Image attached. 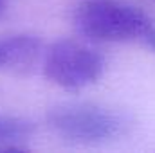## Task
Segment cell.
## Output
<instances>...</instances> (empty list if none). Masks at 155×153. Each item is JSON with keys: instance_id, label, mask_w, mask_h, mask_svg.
<instances>
[{"instance_id": "cell-1", "label": "cell", "mask_w": 155, "mask_h": 153, "mask_svg": "<svg viewBox=\"0 0 155 153\" xmlns=\"http://www.w3.org/2000/svg\"><path fill=\"white\" fill-rule=\"evenodd\" d=\"M74 24L79 34L92 41H132L155 54V20L132 4L121 0H83L76 7Z\"/></svg>"}, {"instance_id": "cell-2", "label": "cell", "mask_w": 155, "mask_h": 153, "mask_svg": "<svg viewBox=\"0 0 155 153\" xmlns=\"http://www.w3.org/2000/svg\"><path fill=\"white\" fill-rule=\"evenodd\" d=\"M45 122L52 133L74 144H103L126 137L134 119L126 112L97 103H65L52 106Z\"/></svg>"}, {"instance_id": "cell-3", "label": "cell", "mask_w": 155, "mask_h": 153, "mask_svg": "<svg viewBox=\"0 0 155 153\" xmlns=\"http://www.w3.org/2000/svg\"><path fill=\"white\" fill-rule=\"evenodd\" d=\"M41 69L51 83L65 90H81L101 79L107 60L83 41L60 40L45 49Z\"/></svg>"}, {"instance_id": "cell-4", "label": "cell", "mask_w": 155, "mask_h": 153, "mask_svg": "<svg viewBox=\"0 0 155 153\" xmlns=\"http://www.w3.org/2000/svg\"><path fill=\"white\" fill-rule=\"evenodd\" d=\"M43 41L27 33L0 36V72L27 76L43 61Z\"/></svg>"}, {"instance_id": "cell-5", "label": "cell", "mask_w": 155, "mask_h": 153, "mask_svg": "<svg viewBox=\"0 0 155 153\" xmlns=\"http://www.w3.org/2000/svg\"><path fill=\"white\" fill-rule=\"evenodd\" d=\"M35 132V124L27 119L0 114V142L24 141Z\"/></svg>"}, {"instance_id": "cell-6", "label": "cell", "mask_w": 155, "mask_h": 153, "mask_svg": "<svg viewBox=\"0 0 155 153\" xmlns=\"http://www.w3.org/2000/svg\"><path fill=\"white\" fill-rule=\"evenodd\" d=\"M4 5H5V4H4V0H0V15H2V11H4Z\"/></svg>"}]
</instances>
